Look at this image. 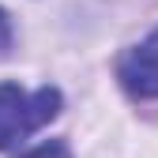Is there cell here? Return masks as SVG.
<instances>
[{
	"instance_id": "cell-1",
	"label": "cell",
	"mask_w": 158,
	"mask_h": 158,
	"mask_svg": "<svg viewBox=\"0 0 158 158\" xmlns=\"http://www.w3.org/2000/svg\"><path fill=\"white\" fill-rule=\"evenodd\" d=\"M60 113V90L38 87L23 90L19 83H0V151H11L38 128H45Z\"/></svg>"
},
{
	"instance_id": "cell-2",
	"label": "cell",
	"mask_w": 158,
	"mask_h": 158,
	"mask_svg": "<svg viewBox=\"0 0 158 158\" xmlns=\"http://www.w3.org/2000/svg\"><path fill=\"white\" fill-rule=\"evenodd\" d=\"M117 79L135 98H158V30H151L117 60Z\"/></svg>"
},
{
	"instance_id": "cell-3",
	"label": "cell",
	"mask_w": 158,
	"mask_h": 158,
	"mask_svg": "<svg viewBox=\"0 0 158 158\" xmlns=\"http://www.w3.org/2000/svg\"><path fill=\"white\" fill-rule=\"evenodd\" d=\"M19 158H72V151H68L60 139H49V143H38V147L23 151Z\"/></svg>"
},
{
	"instance_id": "cell-4",
	"label": "cell",
	"mask_w": 158,
	"mask_h": 158,
	"mask_svg": "<svg viewBox=\"0 0 158 158\" xmlns=\"http://www.w3.org/2000/svg\"><path fill=\"white\" fill-rule=\"evenodd\" d=\"M11 45V23H8V15H4V8H0V53H4Z\"/></svg>"
}]
</instances>
